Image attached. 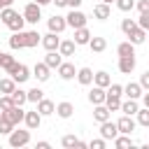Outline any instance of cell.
I'll list each match as a JSON object with an SVG mask.
<instances>
[{
    "instance_id": "cell-1",
    "label": "cell",
    "mask_w": 149,
    "mask_h": 149,
    "mask_svg": "<svg viewBox=\"0 0 149 149\" xmlns=\"http://www.w3.org/2000/svg\"><path fill=\"white\" fill-rule=\"evenodd\" d=\"M42 42V35L37 30H19L9 37V47L12 49H33Z\"/></svg>"
},
{
    "instance_id": "cell-2",
    "label": "cell",
    "mask_w": 149,
    "mask_h": 149,
    "mask_svg": "<svg viewBox=\"0 0 149 149\" xmlns=\"http://www.w3.org/2000/svg\"><path fill=\"white\" fill-rule=\"evenodd\" d=\"M7 72L12 74V79H14L16 84H23V81L30 77V70H28V65H23V63H14Z\"/></svg>"
},
{
    "instance_id": "cell-3",
    "label": "cell",
    "mask_w": 149,
    "mask_h": 149,
    "mask_svg": "<svg viewBox=\"0 0 149 149\" xmlns=\"http://www.w3.org/2000/svg\"><path fill=\"white\" fill-rule=\"evenodd\" d=\"M30 142V128L28 130H12L9 133V147H26Z\"/></svg>"
},
{
    "instance_id": "cell-4",
    "label": "cell",
    "mask_w": 149,
    "mask_h": 149,
    "mask_svg": "<svg viewBox=\"0 0 149 149\" xmlns=\"http://www.w3.org/2000/svg\"><path fill=\"white\" fill-rule=\"evenodd\" d=\"M23 19H26V23H37L40 19H42V9H40V5L37 2H28L26 5V9H23Z\"/></svg>"
},
{
    "instance_id": "cell-5",
    "label": "cell",
    "mask_w": 149,
    "mask_h": 149,
    "mask_svg": "<svg viewBox=\"0 0 149 149\" xmlns=\"http://www.w3.org/2000/svg\"><path fill=\"white\" fill-rule=\"evenodd\" d=\"M0 116H5L7 121H12V123L16 126V123H21V121H23V116H26V112L21 109V105H14V107H9V109H5V112H0Z\"/></svg>"
},
{
    "instance_id": "cell-6",
    "label": "cell",
    "mask_w": 149,
    "mask_h": 149,
    "mask_svg": "<svg viewBox=\"0 0 149 149\" xmlns=\"http://www.w3.org/2000/svg\"><path fill=\"white\" fill-rule=\"evenodd\" d=\"M65 21H68L70 28H81V26H86V14L79 12V9H72V12L65 16Z\"/></svg>"
},
{
    "instance_id": "cell-7",
    "label": "cell",
    "mask_w": 149,
    "mask_h": 149,
    "mask_svg": "<svg viewBox=\"0 0 149 149\" xmlns=\"http://www.w3.org/2000/svg\"><path fill=\"white\" fill-rule=\"evenodd\" d=\"M58 44H61V37H58V33H47V35H42V47L47 49V51H56L58 49Z\"/></svg>"
},
{
    "instance_id": "cell-8",
    "label": "cell",
    "mask_w": 149,
    "mask_h": 149,
    "mask_svg": "<svg viewBox=\"0 0 149 149\" xmlns=\"http://www.w3.org/2000/svg\"><path fill=\"white\" fill-rule=\"evenodd\" d=\"M100 135H102L105 140H114V137L119 135L116 123H114V121H109V119H107V121H102V123H100Z\"/></svg>"
},
{
    "instance_id": "cell-9",
    "label": "cell",
    "mask_w": 149,
    "mask_h": 149,
    "mask_svg": "<svg viewBox=\"0 0 149 149\" xmlns=\"http://www.w3.org/2000/svg\"><path fill=\"white\" fill-rule=\"evenodd\" d=\"M116 128H119V133H123V135H130V133L135 130V121H133V116L123 114V116L116 121Z\"/></svg>"
},
{
    "instance_id": "cell-10",
    "label": "cell",
    "mask_w": 149,
    "mask_h": 149,
    "mask_svg": "<svg viewBox=\"0 0 149 149\" xmlns=\"http://www.w3.org/2000/svg\"><path fill=\"white\" fill-rule=\"evenodd\" d=\"M23 121H26V126H28L30 130H37V128H40V123H42V114H40L37 109H33V112H26Z\"/></svg>"
},
{
    "instance_id": "cell-11",
    "label": "cell",
    "mask_w": 149,
    "mask_h": 149,
    "mask_svg": "<svg viewBox=\"0 0 149 149\" xmlns=\"http://www.w3.org/2000/svg\"><path fill=\"white\" fill-rule=\"evenodd\" d=\"M68 28V21H65V16H58V14H54L51 19H49V30L51 33H63Z\"/></svg>"
},
{
    "instance_id": "cell-12",
    "label": "cell",
    "mask_w": 149,
    "mask_h": 149,
    "mask_svg": "<svg viewBox=\"0 0 149 149\" xmlns=\"http://www.w3.org/2000/svg\"><path fill=\"white\" fill-rule=\"evenodd\" d=\"M105 95H107V91L102 86H93L88 91V102L91 105H100V102H105Z\"/></svg>"
},
{
    "instance_id": "cell-13",
    "label": "cell",
    "mask_w": 149,
    "mask_h": 149,
    "mask_svg": "<svg viewBox=\"0 0 149 149\" xmlns=\"http://www.w3.org/2000/svg\"><path fill=\"white\" fill-rule=\"evenodd\" d=\"M119 70L123 74H130L135 70V56H119Z\"/></svg>"
},
{
    "instance_id": "cell-14",
    "label": "cell",
    "mask_w": 149,
    "mask_h": 149,
    "mask_svg": "<svg viewBox=\"0 0 149 149\" xmlns=\"http://www.w3.org/2000/svg\"><path fill=\"white\" fill-rule=\"evenodd\" d=\"M126 37H128V42H133V44H142V42L147 40V30H142L140 26H135Z\"/></svg>"
},
{
    "instance_id": "cell-15",
    "label": "cell",
    "mask_w": 149,
    "mask_h": 149,
    "mask_svg": "<svg viewBox=\"0 0 149 149\" xmlns=\"http://www.w3.org/2000/svg\"><path fill=\"white\" fill-rule=\"evenodd\" d=\"M56 70H58L61 79H74V77H77V70H74V65H72V63H61Z\"/></svg>"
},
{
    "instance_id": "cell-16",
    "label": "cell",
    "mask_w": 149,
    "mask_h": 149,
    "mask_svg": "<svg viewBox=\"0 0 149 149\" xmlns=\"http://www.w3.org/2000/svg\"><path fill=\"white\" fill-rule=\"evenodd\" d=\"M35 105H37L35 109H37L42 116H49V114H54V112H56V105H54L51 100H47V98H42V100H40V102H35Z\"/></svg>"
},
{
    "instance_id": "cell-17",
    "label": "cell",
    "mask_w": 149,
    "mask_h": 149,
    "mask_svg": "<svg viewBox=\"0 0 149 149\" xmlns=\"http://www.w3.org/2000/svg\"><path fill=\"white\" fill-rule=\"evenodd\" d=\"M49 70H51V68H49L47 63H37V65L33 68V74H35L37 81H47V79H49Z\"/></svg>"
},
{
    "instance_id": "cell-18",
    "label": "cell",
    "mask_w": 149,
    "mask_h": 149,
    "mask_svg": "<svg viewBox=\"0 0 149 149\" xmlns=\"http://www.w3.org/2000/svg\"><path fill=\"white\" fill-rule=\"evenodd\" d=\"M77 81L84 84V86L93 84V70H91V68H79V70H77Z\"/></svg>"
},
{
    "instance_id": "cell-19",
    "label": "cell",
    "mask_w": 149,
    "mask_h": 149,
    "mask_svg": "<svg viewBox=\"0 0 149 149\" xmlns=\"http://www.w3.org/2000/svg\"><path fill=\"white\" fill-rule=\"evenodd\" d=\"M93 16H95L98 21H107V19H109V5H107V2L95 5V7H93Z\"/></svg>"
},
{
    "instance_id": "cell-20",
    "label": "cell",
    "mask_w": 149,
    "mask_h": 149,
    "mask_svg": "<svg viewBox=\"0 0 149 149\" xmlns=\"http://www.w3.org/2000/svg\"><path fill=\"white\" fill-rule=\"evenodd\" d=\"M44 63L49 65V68H58L61 63H63V56H61V51L56 49V51H47V56H44Z\"/></svg>"
},
{
    "instance_id": "cell-21",
    "label": "cell",
    "mask_w": 149,
    "mask_h": 149,
    "mask_svg": "<svg viewBox=\"0 0 149 149\" xmlns=\"http://www.w3.org/2000/svg\"><path fill=\"white\" fill-rule=\"evenodd\" d=\"M123 93L128 95V98H133V100H137L140 95H142V86H140V81L135 84V81H130V84H126L123 86Z\"/></svg>"
},
{
    "instance_id": "cell-22",
    "label": "cell",
    "mask_w": 149,
    "mask_h": 149,
    "mask_svg": "<svg viewBox=\"0 0 149 149\" xmlns=\"http://www.w3.org/2000/svg\"><path fill=\"white\" fill-rule=\"evenodd\" d=\"M93 119H95L98 123H102V121H107V119H109V109H107V105H105V102L95 105V109H93Z\"/></svg>"
},
{
    "instance_id": "cell-23",
    "label": "cell",
    "mask_w": 149,
    "mask_h": 149,
    "mask_svg": "<svg viewBox=\"0 0 149 149\" xmlns=\"http://www.w3.org/2000/svg\"><path fill=\"white\" fill-rule=\"evenodd\" d=\"M88 40H91V33L86 30V26L74 28V44H88Z\"/></svg>"
},
{
    "instance_id": "cell-24",
    "label": "cell",
    "mask_w": 149,
    "mask_h": 149,
    "mask_svg": "<svg viewBox=\"0 0 149 149\" xmlns=\"http://www.w3.org/2000/svg\"><path fill=\"white\" fill-rule=\"evenodd\" d=\"M72 112H74L72 102H58V105H56V114H58L61 119H70Z\"/></svg>"
},
{
    "instance_id": "cell-25",
    "label": "cell",
    "mask_w": 149,
    "mask_h": 149,
    "mask_svg": "<svg viewBox=\"0 0 149 149\" xmlns=\"http://www.w3.org/2000/svg\"><path fill=\"white\" fill-rule=\"evenodd\" d=\"M23 26H26V19H23V14H19L16 12V16L7 23V28L12 30V33H19V30H23Z\"/></svg>"
},
{
    "instance_id": "cell-26",
    "label": "cell",
    "mask_w": 149,
    "mask_h": 149,
    "mask_svg": "<svg viewBox=\"0 0 149 149\" xmlns=\"http://www.w3.org/2000/svg\"><path fill=\"white\" fill-rule=\"evenodd\" d=\"M88 47H91V51L100 54V51L107 49V40H105V37H91V40H88Z\"/></svg>"
},
{
    "instance_id": "cell-27",
    "label": "cell",
    "mask_w": 149,
    "mask_h": 149,
    "mask_svg": "<svg viewBox=\"0 0 149 149\" xmlns=\"http://www.w3.org/2000/svg\"><path fill=\"white\" fill-rule=\"evenodd\" d=\"M74 40H61V44H58V51H61V56H72L74 54Z\"/></svg>"
},
{
    "instance_id": "cell-28",
    "label": "cell",
    "mask_w": 149,
    "mask_h": 149,
    "mask_svg": "<svg viewBox=\"0 0 149 149\" xmlns=\"http://www.w3.org/2000/svg\"><path fill=\"white\" fill-rule=\"evenodd\" d=\"M93 84H95V86L107 88V86L112 84V79H109V74H107L105 70H100V72H95V74H93Z\"/></svg>"
},
{
    "instance_id": "cell-29",
    "label": "cell",
    "mask_w": 149,
    "mask_h": 149,
    "mask_svg": "<svg viewBox=\"0 0 149 149\" xmlns=\"http://www.w3.org/2000/svg\"><path fill=\"white\" fill-rule=\"evenodd\" d=\"M61 144H63V147H68V149H72V147H88L86 142H81V140H79V137H74V135H63Z\"/></svg>"
},
{
    "instance_id": "cell-30",
    "label": "cell",
    "mask_w": 149,
    "mask_h": 149,
    "mask_svg": "<svg viewBox=\"0 0 149 149\" xmlns=\"http://www.w3.org/2000/svg\"><path fill=\"white\" fill-rule=\"evenodd\" d=\"M137 100H133V98H128L126 102H121V112L123 114H128V116H133V114H137Z\"/></svg>"
},
{
    "instance_id": "cell-31",
    "label": "cell",
    "mask_w": 149,
    "mask_h": 149,
    "mask_svg": "<svg viewBox=\"0 0 149 149\" xmlns=\"http://www.w3.org/2000/svg\"><path fill=\"white\" fill-rule=\"evenodd\" d=\"M112 142H114V147H116V149H128V147H133V144H135V142H133L128 135H123V133H121V135H116Z\"/></svg>"
},
{
    "instance_id": "cell-32",
    "label": "cell",
    "mask_w": 149,
    "mask_h": 149,
    "mask_svg": "<svg viewBox=\"0 0 149 149\" xmlns=\"http://www.w3.org/2000/svg\"><path fill=\"white\" fill-rule=\"evenodd\" d=\"M116 54L119 56H135V44L133 42H121L116 47Z\"/></svg>"
},
{
    "instance_id": "cell-33",
    "label": "cell",
    "mask_w": 149,
    "mask_h": 149,
    "mask_svg": "<svg viewBox=\"0 0 149 149\" xmlns=\"http://www.w3.org/2000/svg\"><path fill=\"white\" fill-rule=\"evenodd\" d=\"M12 102L14 105H23V102H28V91H21V88H14L12 93Z\"/></svg>"
},
{
    "instance_id": "cell-34",
    "label": "cell",
    "mask_w": 149,
    "mask_h": 149,
    "mask_svg": "<svg viewBox=\"0 0 149 149\" xmlns=\"http://www.w3.org/2000/svg\"><path fill=\"white\" fill-rule=\"evenodd\" d=\"M105 105H107L109 112L121 109V95H105Z\"/></svg>"
},
{
    "instance_id": "cell-35",
    "label": "cell",
    "mask_w": 149,
    "mask_h": 149,
    "mask_svg": "<svg viewBox=\"0 0 149 149\" xmlns=\"http://www.w3.org/2000/svg\"><path fill=\"white\" fill-rule=\"evenodd\" d=\"M14 88H16V81H14L12 77H9V79H0V93H2V95H9Z\"/></svg>"
},
{
    "instance_id": "cell-36",
    "label": "cell",
    "mask_w": 149,
    "mask_h": 149,
    "mask_svg": "<svg viewBox=\"0 0 149 149\" xmlns=\"http://www.w3.org/2000/svg\"><path fill=\"white\" fill-rule=\"evenodd\" d=\"M14 63H16V61H14V56H9V54L0 51V68H2V70H9Z\"/></svg>"
},
{
    "instance_id": "cell-37",
    "label": "cell",
    "mask_w": 149,
    "mask_h": 149,
    "mask_svg": "<svg viewBox=\"0 0 149 149\" xmlns=\"http://www.w3.org/2000/svg\"><path fill=\"white\" fill-rule=\"evenodd\" d=\"M14 16H16V12H14L12 7H2V9H0V19H2V23H5V26H7Z\"/></svg>"
},
{
    "instance_id": "cell-38",
    "label": "cell",
    "mask_w": 149,
    "mask_h": 149,
    "mask_svg": "<svg viewBox=\"0 0 149 149\" xmlns=\"http://www.w3.org/2000/svg\"><path fill=\"white\" fill-rule=\"evenodd\" d=\"M42 98H44V91H42V88H37V86H35V88H30V91H28V102H40Z\"/></svg>"
},
{
    "instance_id": "cell-39",
    "label": "cell",
    "mask_w": 149,
    "mask_h": 149,
    "mask_svg": "<svg viewBox=\"0 0 149 149\" xmlns=\"http://www.w3.org/2000/svg\"><path fill=\"white\" fill-rule=\"evenodd\" d=\"M137 123L149 128V107H144V109H137Z\"/></svg>"
},
{
    "instance_id": "cell-40",
    "label": "cell",
    "mask_w": 149,
    "mask_h": 149,
    "mask_svg": "<svg viewBox=\"0 0 149 149\" xmlns=\"http://www.w3.org/2000/svg\"><path fill=\"white\" fill-rule=\"evenodd\" d=\"M12 130H14V123L7 121L5 116H0V135H9Z\"/></svg>"
},
{
    "instance_id": "cell-41",
    "label": "cell",
    "mask_w": 149,
    "mask_h": 149,
    "mask_svg": "<svg viewBox=\"0 0 149 149\" xmlns=\"http://www.w3.org/2000/svg\"><path fill=\"white\" fill-rule=\"evenodd\" d=\"M116 2V7L121 9V12H130L133 7H135V0H114Z\"/></svg>"
},
{
    "instance_id": "cell-42",
    "label": "cell",
    "mask_w": 149,
    "mask_h": 149,
    "mask_svg": "<svg viewBox=\"0 0 149 149\" xmlns=\"http://www.w3.org/2000/svg\"><path fill=\"white\" fill-rule=\"evenodd\" d=\"M135 26H137V21H133V19H123V21H121V30H123L126 35H128Z\"/></svg>"
},
{
    "instance_id": "cell-43",
    "label": "cell",
    "mask_w": 149,
    "mask_h": 149,
    "mask_svg": "<svg viewBox=\"0 0 149 149\" xmlns=\"http://www.w3.org/2000/svg\"><path fill=\"white\" fill-rule=\"evenodd\" d=\"M9 107H14L12 95H0V112H5V109H9Z\"/></svg>"
},
{
    "instance_id": "cell-44",
    "label": "cell",
    "mask_w": 149,
    "mask_h": 149,
    "mask_svg": "<svg viewBox=\"0 0 149 149\" xmlns=\"http://www.w3.org/2000/svg\"><path fill=\"white\" fill-rule=\"evenodd\" d=\"M137 26H140L142 30H149V12H142V14H140V19H137Z\"/></svg>"
},
{
    "instance_id": "cell-45",
    "label": "cell",
    "mask_w": 149,
    "mask_h": 149,
    "mask_svg": "<svg viewBox=\"0 0 149 149\" xmlns=\"http://www.w3.org/2000/svg\"><path fill=\"white\" fill-rule=\"evenodd\" d=\"M123 93V86L121 84H109L107 86V95H121Z\"/></svg>"
},
{
    "instance_id": "cell-46",
    "label": "cell",
    "mask_w": 149,
    "mask_h": 149,
    "mask_svg": "<svg viewBox=\"0 0 149 149\" xmlns=\"http://www.w3.org/2000/svg\"><path fill=\"white\" fill-rule=\"evenodd\" d=\"M105 144H107V140H105V137H100V140H91V142H88V147H91V149H105Z\"/></svg>"
},
{
    "instance_id": "cell-47",
    "label": "cell",
    "mask_w": 149,
    "mask_h": 149,
    "mask_svg": "<svg viewBox=\"0 0 149 149\" xmlns=\"http://www.w3.org/2000/svg\"><path fill=\"white\" fill-rule=\"evenodd\" d=\"M140 86H142L144 91H149V70H147V72L140 77Z\"/></svg>"
},
{
    "instance_id": "cell-48",
    "label": "cell",
    "mask_w": 149,
    "mask_h": 149,
    "mask_svg": "<svg viewBox=\"0 0 149 149\" xmlns=\"http://www.w3.org/2000/svg\"><path fill=\"white\" fill-rule=\"evenodd\" d=\"M135 7L140 9V14L142 12H149V0H140V2H135Z\"/></svg>"
},
{
    "instance_id": "cell-49",
    "label": "cell",
    "mask_w": 149,
    "mask_h": 149,
    "mask_svg": "<svg viewBox=\"0 0 149 149\" xmlns=\"http://www.w3.org/2000/svg\"><path fill=\"white\" fill-rule=\"evenodd\" d=\"M84 0H68V7H72V9H77L79 5H81Z\"/></svg>"
},
{
    "instance_id": "cell-50",
    "label": "cell",
    "mask_w": 149,
    "mask_h": 149,
    "mask_svg": "<svg viewBox=\"0 0 149 149\" xmlns=\"http://www.w3.org/2000/svg\"><path fill=\"white\" fill-rule=\"evenodd\" d=\"M37 149H49V142H47V140H42V142H37Z\"/></svg>"
},
{
    "instance_id": "cell-51",
    "label": "cell",
    "mask_w": 149,
    "mask_h": 149,
    "mask_svg": "<svg viewBox=\"0 0 149 149\" xmlns=\"http://www.w3.org/2000/svg\"><path fill=\"white\" fill-rule=\"evenodd\" d=\"M51 2H56V7H68V0H51Z\"/></svg>"
},
{
    "instance_id": "cell-52",
    "label": "cell",
    "mask_w": 149,
    "mask_h": 149,
    "mask_svg": "<svg viewBox=\"0 0 149 149\" xmlns=\"http://www.w3.org/2000/svg\"><path fill=\"white\" fill-rule=\"evenodd\" d=\"M142 102H144V107H149V91L142 93Z\"/></svg>"
},
{
    "instance_id": "cell-53",
    "label": "cell",
    "mask_w": 149,
    "mask_h": 149,
    "mask_svg": "<svg viewBox=\"0 0 149 149\" xmlns=\"http://www.w3.org/2000/svg\"><path fill=\"white\" fill-rule=\"evenodd\" d=\"M12 2H14V0H0V9H2V7H12Z\"/></svg>"
},
{
    "instance_id": "cell-54",
    "label": "cell",
    "mask_w": 149,
    "mask_h": 149,
    "mask_svg": "<svg viewBox=\"0 0 149 149\" xmlns=\"http://www.w3.org/2000/svg\"><path fill=\"white\" fill-rule=\"evenodd\" d=\"M35 2H37V5H40V7H42V5H49V2H51V0H35Z\"/></svg>"
},
{
    "instance_id": "cell-55",
    "label": "cell",
    "mask_w": 149,
    "mask_h": 149,
    "mask_svg": "<svg viewBox=\"0 0 149 149\" xmlns=\"http://www.w3.org/2000/svg\"><path fill=\"white\" fill-rule=\"evenodd\" d=\"M102 2H107V5H112V2H114V0H102Z\"/></svg>"
}]
</instances>
